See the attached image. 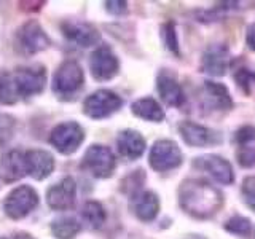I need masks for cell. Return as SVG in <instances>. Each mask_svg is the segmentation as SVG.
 <instances>
[{
  "instance_id": "6da1fadb",
  "label": "cell",
  "mask_w": 255,
  "mask_h": 239,
  "mask_svg": "<svg viewBox=\"0 0 255 239\" xmlns=\"http://www.w3.org/2000/svg\"><path fill=\"white\" fill-rule=\"evenodd\" d=\"M179 203L187 214L196 219H209L223 204V196L209 182L201 179H188L180 183Z\"/></svg>"
},
{
  "instance_id": "7a4b0ae2",
  "label": "cell",
  "mask_w": 255,
  "mask_h": 239,
  "mask_svg": "<svg viewBox=\"0 0 255 239\" xmlns=\"http://www.w3.org/2000/svg\"><path fill=\"white\" fill-rule=\"evenodd\" d=\"M83 70L75 61H66L56 70L53 78V91L61 98H70L83 86Z\"/></svg>"
},
{
  "instance_id": "3957f363",
  "label": "cell",
  "mask_w": 255,
  "mask_h": 239,
  "mask_svg": "<svg viewBox=\"0 0 255 239\" xmlns=\"http://www.w3.org/2000/svg\"><path fill=\"white\" fill-rule=\"evenodd\" d=\"M117 159L112 150L104 145H91L83 156L82 167L98 179L110 177L115 171Z\"/></svg>"
},
{
  "instance_id": "277c9868",
  "label": "cell",
  "mask_w": 255,
  "mask_h": 239,
  "mask_svg": "<svg viewBox=\"0 0 255 239\" xmlns=\"http://www.w3.org/2000/svg\"><path fill=\"white\" fill-rule=\"evenodd\" d=\"M11 75L19 98H30V96L42 93L46 83V72L43 66L19 67L11 72Z\"/></svg>"
},
{
  "instance_id": "5b68a950",
  "label": "cell",
  "mask_w": 255,
  "mask_h": 239,
  "mask_svg": "<svg viewBox=\"0 0 255 239\" xmlns=\"http://www.w3.org/2000/svg\"><path fill=\"white\" fill-rule=\"evenodd\" d=\"M37 204H38V195L35 193V190L27 185H22L13 190L6 196L3 203V209L8 217L18 220L30 214L37 207Z\"/></svg>"
},
{
  "instance_id": "8992f818",
  "label": "cell",
  "mask_w": 255,
  "mask_h": 239,
  "mask_svg": "<svg viewBox=\"0 0 255 239\" xmlns=\"http://www.w3.org/2000/svg\"><path fill=\"white\" fill-rule=\"evenodd\" d=\"M182 164V151L174 140L161 139L150 150V166L158 172L175 169Z\"/></svg>"
},
{
  "instance_id": "52a82bcc",
  "label": "cell",
  "mask_w": 255,
  "mask_h": 239,
  "mask_svg": "<svg viewBox=\"0 0 255 239\" xmlns=\"http://www.w3.org/2000/svg\"><path fill=\"white\" fill-rule=\"evenodd\" d=\"M122 104H123L122 98H120L118 94H115L114 91L99 90L85 99L83 110L90 118L99 120V118H106L114 114V112H117L120 107H122Z\"/></svg>"
},
{
  "instance_id": "ba28073f",
  "label": "cell",
  "mask_w": 255,
  "mask_h": 239,
  "mask_svg": "<svg viewBox=\"0 0 255 239\" xmlns=\"http://www.w3.org/2000/svg\"><path fill=\"white\" fill-rule=\"evenodd\" d=\"M83 139H85V132L82 129V126L74 121L58 124L50 134V143L64 155L74 153L80 147V143L83 142Z\"/></svg>"
},
{
  "instance_id": "9c48e42d",
  "label": "cell",
  "mask_w": 255,
  "mask_h": 239,
  "mask_svg": "<svg viewBox=\"0 0 255 239\" xmlns=\"http://www.w3.org/2000/svg\"><path fill=\"white\" fill-rule=\"evenodd\" d=\"M48 45H50V38L43 32L42 26L35 21L24 22L16 32V46L22 53L34 54L48 48Z\"/></svg>"
},
{
  "instance_id": "30bf717a",
  "label": "cell",
  "mask_w": 255,
  "mask_h": 239,
  "mask_svg": "<svg viewBox=\"0 0 255 239\" xmlns=\"http://www.w3.org/2000/svg\"><path fill=\"white\" fill-rule=\"evenodd\" d=\"M90 69L91 74L99 82H106V80L114 78L118 74L120 62L118 58L114 54V51L109 46H99L94 50L90 59Z\"/></svg>"
},
{
  "instance_id": "8fae6325",
  "label": "cell",
  "mask_w": 255,
  "mask_h": 239,
  "mask_svg": "<svg viewBox=\"0 0 255 239\" xmlns=\"http://www.w3.org/2000/svg\"><path fill=\"white\" fill-rule=\"evenodd\" d=\"M179 132L185 143L191 147H207L220 143L222 137L219 132H215L206 126H201L193 121H183L179 124Z\"/></svg>"
},
{
  "instance_id": "7c38bea8",
  "label": "cell",
  "mask_w": 255,
  "mask_h": 239,
  "mask_svg": "<svg viewBox=\"0 0 255 239\" xmlns=\"http://www.w3.org/2000/svg\"><path fill=\"white\" fill-rule=\"evenodd\" d=\"M75 182L72 177L62 179L59 183L50 187L46 191L48 206L54 211H67L75 203Z\"/></svg>"
},
{
  "instance_id": "4fadbf2b",
  "label": "cell",
  "mask_w": 255,
  "mask_h": 239,
  "mask_svg": "<svg viewBox=\"0 0 255 239\" xmlns=\"http://www.w3.org/2000/svg\"><path fill=\"white\" fill-rule=\"evenodd\" d=\"M193 166H196L198 169H203L206 172H209V175H212L215 180L223 183V185H230V183L235 180L233 167H231V164L222 156L206 155L201 158H196Z\"/></svg>"
},
{
  "instance_id": "5bb4252c",
  "label": "cell",
  "mask_w": 255,
  "mask_h": 239,
  "mask_svg": "<svg viewBox=\"0 0 255 239\" xmlns=\"http://www.w3.org/2000/svg\"><path fill=\"white\" fill-rule=\"evenodd\" d=\"M230 66V51L225 45H211L203 54L201 69L214 77H220Z\"/></svg>"
},
{
  "instance_id": "9a60e30c",
  "label": "cell",
  "mask_w": 255,
  "mask_h": 239,
  "mask_svg": "<svg viewBox=\"0 0 255 239\" xmlns=\"http://www.w3.org/2000/svg\"><path fill=\"white\" fill-rule=\"evenodd\" d=\"M62 34L80 46H91L99 42V32L94 26L83 21H66L62 22Z\"/></svg>"
},
{
  "instance_id": "2e32d148",
  "label": "cell",
  "mask_w": 255,
  "mask_h": 239,
  "mask_svg": "<svg viewBox=\"0 0 255 239\" xmlns=\"http://www.w3.org/2000/svg\"><path fill=\"white\" fill-rule=\"evenodd\" d=\"M27 174L26 153L19 150H11L0 158V177L5 182H14Z\"/></svg>"
},
{
  "instance_id": "e0dca14e",
  "label": "cell",
  "mask_w": 255,
  "mask_h": 239,
  "mask_svg": "<svg viewBox=\"0 0 255 239\" xmlns=\"http://www.w3.org/2000/svg\"><path fill=\"white\" fill-rule=\"evenodd\" d=\"M27 174L35 180L48 177L54 169V158L45 150H30L26 153Z\"/></svg>"
},
{
  "instance_id": "ac0fdd59",
  "label": "cell",
  "mask_w": 255,
  "mask_h": 239,
  "mask_svg": "<svg viewBox=\"0 0 255 239\" xmlns=\"http://www.w3.org/2000/svg\"><path fill=\"white\" fill-rule=\"evenodd\" d=\"M131 209L135 214V217L142 222L153 220L159 211L158 196L151 191H139L131 196Z\"/></svg>"
},
{
  "instance_id": "d6986e66",
  "label": "cell",
  "mask_w": 255,
  "mask_h": 239,
  "mask_svg": "<svg viewBox=\"0 0 255 239\" xmlns=\"http://www.w3.org/2000/svg\"><path fill=\"white\" fill-rule=\"evenodd\" d=\"M117 145L122 156L128 159H137L145 151V139L137 131L126 129L118 134Z\"/></svg>"
},
{
  "instance_id": "ffe728a7",
  "label": "cell",
  "mask_w": 255,
  "mask_h": 239,
  "mask_svg": "<svg viewBox=\"0 0 255 239\" xmlns=\"http://www.w3.org/2000/svg\"><path fill=\"white\" fill-rule=\"evenodd\" d=\"M156 88L158 93L161 96V99L171 107H180L185 102V96H183V90L179 85V82L172 75L167 74H159L156 80Z\"/></svg>"
},
{
  "instance_id": "44dd1931",
  "label": "cell",
  "mask_w": 255,
  "mask_h": 239,
  "mask_svg": "<svg viewBox=\"0 0 255 239\" xmlns=\"http://www.w3.org/2000/svg\"><path fill=\"white\" fill-rule=\"evenodd\" d=\"M203 98L206 106H209L212 110H230L233 107V101L230 98L228 90L220 83L204 82Z\"/></svg>"
},
{
  "instance_id": "7402d4cb",
  "label": "cell",
  "mask_w": 255,
  "mask_h": 239,
  "mask_svg": "<svg viewBox=\"0 0 255 239\" xmlns=\"http://www.w3.org/2000/svg\"><path fill=\"white\" fill-rule=\"evenodd\" d=\"M131 110L135 117L148 120V121H163L164 120V110L151 98H143L135 101L131 106Z\"/></svg>"
},
{
  "instance_id": "603a6c76",
  "label": "cell",
  "mask_w": 255,
  "mask_h": 239,
  "mask_svg": "<svg viewBox=\"0 0 255 239\" xmlns=\"http://www.w3.org/2000/svg\"><path fill=\"white\" fill-rule=\"evenodd\" d=\"M82 230V225L70 217H64V219H58L51 223V231L53 235L58 239H72L78 235V231Z\"/></svg>"
},
{
  "instance_id": "cb8c5ba5",
  "label": "cell",
  "mask_w": 255,
  "mask_h": 239,
  "mask_svg": "<svg viewBox=\"0 0 255 239\" xmlns=\"http://www.w3.org/2000/svg\"><path fill=\"white\" fill-rule=\"evenodd\" d=\"M19 99L21 98L18 94V90H16L11 72H2L0 74V102L11 106V104H16Z\"/></svg>"
},
{
  "instance_id": "d4e9b609",
  "label": "cell",
  "mask_w": 255,
  "mask_h": 239,
  "mask_svg": "<svg viewBox=\"0 0 255 239\" xmlns=\"http://www.w3.org/2000/svg\"><path fill=\"white\" fill-rule=\"evenodd\" d=\"M83 219L91 228H101L106 222V211L98 201H88L83 207Z\"/></svg>"
},
{
  "instance_id": "484cf974",
  "label": "cell",
  "mask_w": 255,
  "mask_h": 239,
  "mask_svg": "<svg viewBox=\"0 0 255 239\" xmlns=\"http://www.w3.org/2000/svg\"><path fill=\"white\" fill-rule=\"evenodd\" d=\"M225 230L230 231V233L236 235V236L247 238V236L251 235L252 225H251L249 219L241 217V215H235V217H231V219L225 223Z\"/></svg>"
},
{
  "instance_id": "4316f807",
  "label": "cell",
  "mask_w": 255,
  "mask_h": 239,
  "mask_svg": "<svg viewBox=\"0 0 255 239\" xmlns=\"http://www.w3.org/2000/svg\"><path fill=\"white\" fill-rule=\"evenodd\" d=\"M145 180V174L143 171H134L132 174H129L128 177L122 182V190L123 193L129 195V196H134L135 193H139L140 191V185L142 182Z\"/></svg>"
},
{
  "instance_id": "83f0119b",
  "label": "cell",
  "mask_w": 255,
  "mask_h": 239,
  "mask_svg": "<svg viewBox=\"0 0 255 239\" xmlns=\"http://www.w3.org/2000/svg\"><path fill=\"white\" fill-rule=\"evenodd\" d=\"M235 80L238 82V85H239V88L249 96L251 94V85H252V82L255 80V74H252V72L249 70V69H239V70H236V74H235Z\"/></svg>"
},
{
  "instance_id": "f1b7e54d",
  "label": "cell",
  "mask_w": 255,
  "mask_h": 239,
  "mask_svg": "<svg viewBox=\"0 0 255 239\" xmlns=\"http://www.w3.org/2000/svg\"><path fill=\"white\" fill-rule=\"evenodd\" d=\"M236 158H238V163L243 167L254 166L255 164V147H249V145L239 147L236 151Z\"/></svg>"
},
{
  "instance_id": "f546056e",
  "label": "cell",
  "mask_w": 255,
  "mask_h": 239,
  "mask_svg": "<svg viewBox=\"0 0 255 239\" xmlns=\"http://www.w3.org/2000/svg\"><path fill=\"white\" fill-rule=\"evenodd\" d=\"M243 196L246 204L255 212V177H247L243 182Z\"/></svg>"
},
{
  "instance_id": "4dcf8cb0",
  "label": "cell",
  "mask_w": 255,
  "mask_h": 239,
  "mask_svg": "<svg viewBox=\"0 0 255 239\" xmlns=\"http://www.w3.org/2000/svg\"><path fill=\"white\" fill-rule=\"evenodd\" d=\"M163 37H164V43L169 48L171 51L179 53V46H177V37H175V30H174V24L172 22H166L163 26Z\"/></svg>"
},
{
  "instance_id": "1f68e13d",
  "label": "cell",
  "mask_w": 255,
  "mask_h": 239,
  "mask_svg": "<svg viewBox=\"0 0 255 239\" xmlns=\"http://www.w3.org/2000/svg\"><path fill=\"white\" fill-rule=\"evenodd\" d=\"M252 140H255V127H252V126L239 127V129L236 131V134H235V142L238 143L239 147L247 145V143L252 142Z\"/></svg>"
},
{
  "instance_id": "d6a6232c",
  "label": "cell",
  "mask_w": 255,
  "mask_h": 239,
  "mask_svg": "<svg viewBox=\"0 0 255 239\" xmlns=\"http://www.w3.org/2000/svg\"><path fill=\"white\" fill-rule=\"evenodd\" d=\"M13 120L6 115H2L0 117V140H6L8 137L11 135L13 132Z\"/></svg>"
},
{
  "instance_id": "836d02e7",
  "label": "cell",
  "mask_w": 255,
  "mask_h": 239,
  "mask_svg": "<svg viewBox=\"0 0 255 239\" xmlns=\"http://www.w3.org/2000/svg\"><path fill=\"white\" fill-rule=\"evenodd\" d=\"M106 8L114 14H122V13H126V10H128L126 2H107Z\"/></svg>"
},
{
  "instance_id": "e575fe53",
  "label": "cell",
  "mask_w": 255,
  "mask_h": 239,
  "mask_svg": "<svg viewBox=\"0 0 255 239\" xmlns=\"http://www.w3.org/2000/svg\"><path fill=\"white\" fill-rule=\"evenodd\" d=\"M246 40H247V45L252 51H255V22L251 24L249 29H247V35H246Z\"/></svg>"
},
{
  "instance_id": "d590c367",
  "label": "cell",
  "mask_w": 255,
  "mask_h": 239,
  "mask_svg": "<svg viewBox=\"0 0 255 239\" xmlns=\"http://www.w3.org/2000/svg\"><path fill=\"white\" fill-rule=\"evenodd\" d=\"M14 239H32V238L29 235H16Z\"/></svg>"
},
{
  "instance_id": "8d00e7d4",
  "label": "cell",
  "mask_w": 255,
  "mask_h": 239,
  "mask_svg": "<svg viewBox=\"0 0 255 239\" xmlns=\"http://www.w3.org/2000/svg\"><path fill=\"white\" fill-rule=\"evenodd\" d=\"M0 239H3V238H0Z\"/></svg>"
}]
</instances>
